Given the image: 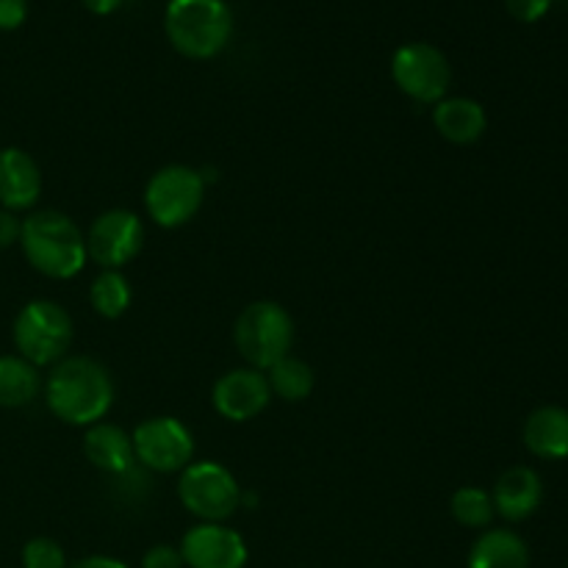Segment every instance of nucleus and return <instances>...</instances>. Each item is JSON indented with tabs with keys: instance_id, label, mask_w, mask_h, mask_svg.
<instances>
[{
	"instance_id": "25",
	"label": "nucleus",
	"mask_w": 568,
	"mask_h": 568,
	"mask_svg": "<svg viewBox=\"0 0 568 568\" xmlns=\"http://www.w3.org/2000/svg\"><path fill=\"white\" fill-rule=\"evenodd\" d=\"M508 14L519 22H538L552 9V0H505Z\"/></svg>"
},
{
	"instance_id": "6",
	"label": "nucleus",
	"mask_w": 568,
	"mask_h": 568,
	"mask_svg": "<svg viewBox=\"0 0 568 568\" xmlns=\"http://www.w3.org/2000/svg\"><path fill=\"white\" fill-rule=\"evenodd\" d=\"M203 172L186 164H166L155 172L144 189V209L159 227H181L197 216L205 200Z\"/></svg>"
},
{
	"instance_id": "15",
	"label": "nucleus",
	"mask_w": 568,
	"mask_h": 568,
	"mask_svg": "<svg viewBox=\"0 0 568 568\" xmlns=\"http://www.w3.org/2000/svg\"><path fill=\"white\" fill-rule=\"evenodd\" d=\"M83 455H87V460L94 469L105 471L111 477L125 475L136 464L131 436L120 425H111V422H98V425L87 427Z\"/></svg>"
},
{
	"instance_id": "8",
	"label": "nucleus",
	"mask_w": 568,
	"mask_h": 568,
	"mask_svg": "<svg viewBox=\"0 0 568 568\" xmlns=\"http://www.w3.org/2000/svg\"><path fill=\"white\" fill-rule=\"evenodd\" d=\"M392 78L399 92L408 94L416 103L436 105L447 98L453 83V67L444 50L430 42H408L394 50Z\"/></svg>"
},
{
	"instance_id": "16",
	"label": "nucleus",
	"mask_w": 568,
	"mask_h": 568,
	"mask_svg": "<svg viewBox=\"0 0 568 568\" xmlns=\"http://www.w3.org/2000/svg\"><path fill=\"white\" fill-rule=\"evenodd\" d=\"M433 125L447 142L471 144L486 133L488 116L483 103L471 98H444L433 105Z\"/></svg>"
},
{
	"instance_id": "14",
	"label": "nucleus",
	"mask_w": 568,
	"mask_h": 568,
	"mask_svg": "<svg viewBox=\"0 0 568 568\" xmlns=\"http://www.w3.org/2000/svg\"><path fill=\"white\" fill-rule=\"evenodd\" d=\"M494 510L508 521H525L538 510L544 499V486L538 471L530 466H514L494 486Z\"/></svg>"
},
{
	"instance_id": "10",
	"label": "nucleus",
	"mask_w": 568,
	"mask_h": 568,
	"mask_svg": "<svg viewBox=\"0 0 568 568\" xmlns=\"http://www.w3.org/2000/svg\"><path fill=\"white\" fill-rule=\"evenodd\" d=\"M144 247V225L133 211H103L87 231V255L103 270H122Z\"/></svg>"
},
{
	"instance_id": "2",
	"label": "nucleus",
	"mask_w": 568,
	"mask_h": 568,
	"mask_svg": "<svg viewBox=\"0 0 568 568\" xmlns=\"http://www.w3.org/2000/svg\"><path fill=\"white\" fill-rule=\"evenodd\" d=\"M20 247L28 264L50 281H70L89 261L81 227L53 209L33 211L22 220Z\"/></svg>"
},
{
	"instance_id": "18",
	"label": "nucleus",
	"mask_w": 568,
	"mask_h": 568,
	"mask_svg": "<svg viewBox=\"0 0 568 568\" xmlns=\"http://www.w3.org/2000/svg\"><path fill=\"white\" fill-rule=\"evenodd\" d=\"M466 568H530V549L514 530H486L471 544Z\"/></svg>"
},
{
	"instance_id": "17",
	"label": "nucleus",
	"mask_w": 568,
	"mask_h": 568,
	"mask_svg": "<svg viewBox=\"0 0 568 568\" xmlns=\"http://www.w3.org/2000/svg\"><path fill=\"white\" fill-rule=\"evenodd\" d=\"M525 444L536 458H568V410L558 405H544L532 410L525 422Z\"/></svg>"
},
{
	"instance_id": "5",
	"label": "nucleus",
	"mask_w": 568,
	"mask_h": 568,
	"mask_svg": "<svg viewBox=\"0 0 568 568\" xmlns=\"http://www.w3.org/2000/svg\"><path fill=\"white\" fill-rule=\"evenodd\" d=\"M75 336V325L67 308L53 300H31L14 320V347L28 364L55 366L67 358Z\"/></svg>"
},
{
	"instance_id": "7",
	"label": "nucleus",
	"mask_w": 568,
	"mask_h": 568,
	"mask_svg": "<svg viewBox=\"0 0 568 568\" xmlns=\"http://www.w3.org/2000/svg\"><path fill=\"white\" fill-rule=\"evenodd\" d=\"M178 499L183 508L200 521H220L231 519L242 508V488L239 480L214 460H194L181 471L178 480Z\"/></svg>"
},
{
	"instance_id": "3",
	"label": "nucleus",
	"mask_w": 568,
	"mask_h": 568,
	"mask_svg": "<svg viewBox=\"0 0 568 568\" xmlns=\"http://www.w3.org/2000/svg\"><path fill=\"white\" fill-rule=\"evenodd\" d=\"M164 31L172 48L186 59H214L233 37V11L225 0H170Z\"/></svg>"
},
{
	"instance_id": "26",
	"label": "nucleus",
	"mask_w": 568,
	"mask_h": 568,
	"mask_svg": "<svg viewBox=\"0 0 568 568\" xmlns=\"http://www.w3.org/2000/svg\"><path fill=\"white\" fill-rule=\"evenodd\" d=\"M28 17V0H0V31H17Z\"/></svg>"
},
{
	"instance_id": "12",
	"label": "nucleus",
	"mask_w": 568,
	"mask_h": 568,
	"mask_svg": "<svg viewBox=\"0 0 568 568\" xmlns=\"http://www.w3.org/2000/svg\"><path fill=\"white\" fill-rule=\"evenodd\" d=\"M211 403L222 419L250 422L272 403L270 383H266L264 372L253 369V366H239V369L225 372L214 383Z\"/></svg>"
},
{
	"instance_id": "27",
	"label": "nucleus",
	"mask_w": 568,
	"mask_h": 568,
	"mask_svg": "<svg viewBox=\"0 0 568 568\" xmlns=\"http://www.w3.org/2000/svg\"><path fill=\"white\" fill-rule=\"evenodd\" d=\"M20 231L22 220L14 214V211L0 209V250H9L14 244H20Z\"/></svg>"
},
{
	"instance_id": "24",
	"label": "nucleus",
	"mask_w": 568,
	"mask_h": 568,
	"mask_svg": "<svg viewBox=\"0 0 568 568\" xmlns=\"http://www.w3.org/2000/svg\"><path fill=\"white\" fill-rule=\"evenodd\" d=\"M142 568H186L183 566L181 549L172 544H155L142 555Z\"/></svg>"
},
{
	"instance_id": "20",
	"label": "nucleus",
	"mask_w": 568,
	"mask_h": 568,
	"mask_svg": "<svg viewBox=\"0 0 568 568\" xmlns=\"http://www.w3.org/2000/svg\"><path fill=\"white\" fill-rule=\"evenodd\" d=\"M264 375L266 383H270L272 397H281L286 403H303V399H308L316 383L314 369L303 358H294V355H286L283 361H277Z\"/></svg>"
},
{
	"instance_id": "11",
	"label": "nucleus",
	"mask_w": 568,
	"mask_h": 568,
	"mask_svg": "<svg viewBox=\"0 0 568 568\" xmlns=\"http://www.w3.org/2000/svg\"><path fill=\"white\" fill-rule=\"evenodd\" d=\"M181 558L189 568H244L247 544L233 527L220 521H200L181 538Z\"/></svg>"
},
{
	"instance_id": "13",
	"label": "nucleus",
	"mask_w": 568,
	"mask_h": 568,
	"mask_svg": "<svg viewBox=\"0 0 568 568\" xmlns=\"http://www.w3.org/2000/svg\"><path fill=\"white\" fill-rule=\"evenodd\" d=\"M42 194V170L31 153L20 148L0 150V209H33Z\"/></svg>"
},
{
	"instance_id": "4",
	"label": "nucleus",
	"mask_w": 568,
	"mask_h": 568,
	"mask_svg": "<svg viewBox=\"0 0 568 568\" xmlns=\"http://www.w3.org/2000/svg\"><path fill=\"white\" fill-rule=\"evenodd\" d=\"M233 342L247 366L266 372L292 355L294 320L275 300H255L239 314L233 325Z\"/></svg>"
},
{
	"instance_id": "28",
	"label": "nucleus",
	"mask_w": 568,
	"mask_h": 568,
	"mask_svg": "<svg viewBox=\"0 0 568 568\" xmlns=\"http://www.w3.org/2000/svg\"><path fill=\"white\" fill-rule=\"evenodd\" d=\"M70 568H128V564H122L120 558H111V555H89Z\"/></svg>"
},
{
	"instance_id": "29",
	"label": "nucleus",
	"mask_w": 568,
	"mask_h": 568,
	"mask_svg": "<svg viewBox=\"0 0 568 568\" xmlns=\"http://www.w3.org/2000/svg\"><path fill=\"white\" fill-rule=\"evenodd\" d=\"M122 3H125V0H83V6H87L92 14H100V17L114 14Z\"/></svg>"
},
{
	"instance_id": "22",
	"label": "nucleus",
	"mask_w": 568,
	"mask_h": 568,
	"mask_svg": "<svg viewBox=\"0 0 568 568\" xmlns=\"http://www.w3.org/2000/svg\"><path fill=\"white\" fill-rule=\"evenodd\" d=\"M449 514H453V519L458 525L471 527V530H483V527L491 525L497 510H494L491 494L475 486H464L449 499Z\"/></svg>"
},
{
	"instance_id": "1",
	"label": "nucleus",
	"mask_w": 568,
	"mask_h": 568,
	"mask_svg": "<svg viewBox=\"0 0 568 568\" xmlns=\"http://www.w3.org/2000/svg\"><path fill=\"white\" fill-rule=\"evenodd\" d=\"M114 381L100 361L89 355H67L44 383V403L55 419L72 427H92L105 419L114 405Z\"/></svg>"
},
{
	"instance_id": "19",
	"label": "nucleus",
	"mask_w": 568,
	"mask_h": 568,
	"mask_svg": "<svg viewBox=\"0 0 568 568\" xmlns=\"http://www.w3.org/2000/svg\"><path fill=\"white\" fill-rule=\"evenodd\" d=\"M39 369L20 355H0V408H26L37 399Z\"/></svg>"
},
{
	"instance_id": "23",
	"label": "nucleus",
	"mask_w": 568,
	"mask_h": 568,
	"mask_svg": "<svg viewBox=\"0 0 568 568\" xmlns=\"http://www.w3.org/2000/svg\"><path fill=\"white\" fill-rule=\"evenodd\" d=\"M22 568H70L67 566L64 547L53 538H31L22 547Z\"/></svg>"
},
{
	"instance_id": "9",
	"label": "nucleus",
	"mask_w": 568,
	"mask_h": 568,
	"mask_svg": "<svg viewBox=\"0 0 568 568\" xmlns=\"http://www.w3.org/2000/svg\"><path fill=\"white\" fill-rule=\"evenodd\" d=\"M133 458L148 471L172 475L183 471L194 458V436L175 416H153L131 433Z\"/></svg>"
},
{
	"instance_id": "21",
	"label": "nucleus",
	"mask_w": 568,
	"mask_h": 568,
	"mask_svg": "<svg viewBox=\"0 0 568 568\" xmlns=\"http://www.w3.org/2000/svg\"><path fill=\"white\" fill-rule=\"evenodd\" d=\"M89 303L103 320H120L133 303L131 281L122 275V270H103L89 286Z\"/></svg>"
}]
</instances>
